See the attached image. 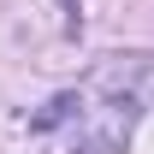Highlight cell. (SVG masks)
I'll list each match as a JSON object with an SVG mask.
<instances>
[{
    "instance_id": "obj_1",
    "label": "cell",
    "mask_w": 154,
    "mask_h": 154,
    "mask_svg": "<svg viewBox=\"0 0 154 154\" xmlns=\"http://www.w3.org/2000/svg\"><path fill=\"white\" fill-rule=\"evenodd\" d=\"M136 65L125 59H107L95 77H83L77 89H59L36 119L30 131L48 136L59 154H119L131 142L136 119H142V89L131 83Z\"/></svg>"
}]
</instances>
